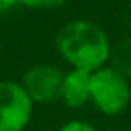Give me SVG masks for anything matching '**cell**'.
<instances>
[{
	"label": "cell",
	"mask_w": 131,
	"mask_h": 131,
	"mask_svg": "<svg viewBox=\"0 0 131 131\" xmlns=\"http://www.w3.org/2000/svg\"><path fill=\"white\" fill-rule=\"evenodd\" d=\"M58 50L79 70L95 72L110 59V41L106 32L93 22L74 20L65 24L56 34Z\"/></svg>",
	"instance_id": "6da1fadb"
},
{
	"label": "cell",
	"mask_w": 131,
	"mask_h": 131,
	"mask_svg": "<svg viewBox=\"0 0 131 131\" xmlns=\"http://www.w3.org/2000/svg\"><path fill=\"white\" fill-rule=\"evenodd\" d=\"M90 99L106 115L122 113L131 101V88L127 77L117 72L113 67H102L92 72Z\"/></svg>",
	"instance_id": "7a4b0ae2"
},
{
	"label": "cell",
	"mask_w": 131,
	"mask_h": 131,
	"mask_svg": "<svg viewBox=\"0 0 131 131\" xmlns=\"http://www.w3.org/2000/svg\"><path fill=\"white\" fill-rule=\"evenodd\" d=\"M32 115V101L22 84L0 81V131H24Z\"/></svg>",
	"instance_id": "3957f363"
},
{
	"label": "cell",
	"mask_w": 131,
	"mask_h": 131,
	"mask_svg": "<svg viewBox=\"0 0 131 131\" xmlns=\"http://www.w3.org/2000/svg\"><path fill=\"white\" fill-rule=\"evenodd\" d=\"M65 74L54 65H34L24 74V90L34 102H54L61 99Z\"/></svg>",
	"instance_id": "277c9868"
},
{
	"label": "cell",
	"mask_w": 131,
	"mask_h": 131,
	"mask_svg": "<svg viewBox=\"0 0 131 131\" xmlns=\"http://www.w3.org/2000/svg\"><path fill=\"white\" fill-rule=\"evenodd\" d=\"M90 81L92 72L74 68L65 75L61 99L68 108H81L90 101Z\"/></svg>",
	"instance_id": "5b68a950"
},
{
	"label": "cell",
	"mask_w": 131,
	"mask_h": 131,
	"mask_svg": "<svg viewBox=\"0 0 131 131\" xmlns=\"http://www.w3.org/2000/svg\"><path fill=\"white\" fill-rule=\"evenodd\" d=\"M111 67L124 77H131V36L118 41L110 52Z\"/></svg>",
	"instance_id": "8992f818"
},
{
	"label": "cell",
	"mask_w": 131,
	"mask_h": 131,
	"mask_svg": "<svg viewBox=\"0 0 131 131\" xmlns=\"http://www.w3.org/2000/svg\"><path fill=\"white\" fill-rule=\"evenodd\" d=\"M67 0H22V6L31 7V9H54L59 7Z\"/></svg>",
	"instance_id": "52a82bcc"
},
{
	"label": "cell",
	"mask_w": 131,
	"mask_h": 131,
	"mask_svg": "<svg viewBox=\"0 0 131 131\" xmlns=\"http://www.w3.org/2000/svg\"><path fill=\"white\" fill-rule=\"evenodd\" d=\"M59 131H95V127H93V126H90V124H86V122L74 120V122L65 124Z\"/></svg>",
	"instance_id": "ba28073f"
},
{
	"label": "cell",
	"mask_w": 131,
	"mask_h": 131,
	"mask_svg": "<svg viewBox=\"0 0 131 131\" xmlns=\"http://www.w3.org/2000/svg\"><path fill=\"white\" fill-rule=\"evenodd\" d=\"M20 4H22V0H0V13H7Z\"/></svg>",
	"instance_id": "9c48e42d"
}]
</instances>
